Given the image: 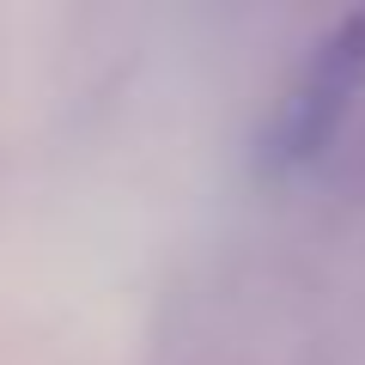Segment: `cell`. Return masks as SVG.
I'll use <instances>...</instances> for the list:
<instances>
[{
    "label": "cell",
    "mask_w": 365,
    "mask_h": 365,
    "mask_svg": "<svg viewBox=\"0 0 365 365\" xmlns=\"http://www.w3.org/2000/svg\"><path fill=\"white\" fill-rule=\"evenodd\" d=\"M359 91H365V13H353L317 43V55L304 61V73L292 79V91L280 98L262 158H268L274 170H299V165H311V158H323Z\"/></svg>",
    "instance_id": "cell-1"
}]
</instances>
